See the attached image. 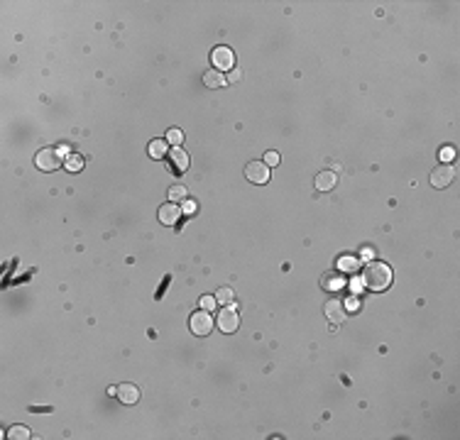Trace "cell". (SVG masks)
<instances>
[{
  "label": "cell",
  "mask_w": 460,
  "mask_h": 440,
  "mask_svg": "<svg viewBox=\"0 0 460 440\" xmlns=\"http://www.w3.org/2000/svg\"><path fill=\"white\" fill-rule=\"evenodd\" d=\"M164 154H167V140H152V142H149V157L162 159Z\"/></svg>",
  "instance_id": "15"
},
{
  "label": "cell",
  "mask_w": 460,
  "mask_h": 440,
  "mask_svg": "<svg viewBox=\"0 0 460 440\" xmlns=\"http://www.w3.org/2000/svg\"><path fill=\"white\" fill-rule=\"evenodd\" d=\"M215 303H218V301H215V296H203L201 298V308H203V311H208V313H211V311L215 308Z\"/></svg>",
  "instance_id": "22"
},
{
  "label": "cell",
  "mask_w": 460,
  "mask_h": 440,
  "mask_svg": "<svg viewBox=\"0 0 460 440\" xmlns=\"http://www.w3.org/2000/svg\"><path fill=\"white\" fill-rule=\"evenodd\" d=\"M203 83H206L208 88H221V86H225V78H223L221 71L211 69V71H206V74H203Z\"/></svg>",
  "instance_id": "13"
},
{
  "label": "cell",
  "mask_w": 460,
  "mask_h": 440,
  "mask_svg": "<svg viewBox=\"0 0 460 440\" xmlns=\"http://www.w3.org/2000/svg\"><path fill=\"white\" fill-rule=\"evenodd\" d=\"M265 164H267V166L279 164V154H277V152H267V154H265Z\"/></svg>",
  "instance_id": "24"
},
{
  "label": "cell",
  "mask_w": 460,
  "mask_h": 440,
  "mask_svg": "<svg viewBox=\"0 0 460 440\" xmlns=\"http://www.w3.org/2000/svg\"><path fill=\"white\" fill-rule=\"evenodd\" d=\"M167 142H171L174 147H179V144L184 142V135H181V130H169L167 132Z\"/></svg>",
  "instance_id": "19"
},
{
  "label": "cell",
  "mask_w": 460,
  "mask_h": 440,
  "mask_svg": "<svg viewBox=\"0 0 460 440\" xmlns=\"http://www.w3.org/2000/svg\"><path fill=\"white\" fill-rule=\"evenodd\" d=\"M211 61H213L215 71H225V69H233L235 66V54L228 49V47H215L211 52Z\"/></svg>",
  "instance_id": "4"
},
{
  "label": "cell",
  "mask_w": 460,
  "mask_h": 440,
  "mask_svg": "<svg viewBox=\"0 0 460 440\" xmlns=\"http://www.w3.org/2000/svg\"><path fill=\"white\" fill-rule=\"evenodd\" d=\"M34 164H37V169H42V171H56L64 162H61V154L56 152L54 147H45V149L37 152Z\"/></svg>",
  "instance_id": "2"
},
{
  "label": "cell",
  "mask_w": 460,
  "mask_h": 440,
  "mask_svg": "<svg viewBox=\"0 0 460 440\" xmlns=\"http://www.w3.org/2000/svg\"><path fill=\"white\" fill-rule=\"evenodd\" d=\"M392 284V269L384 262H370L362 269V286H367L370 291H384Z\"/></svg>",
  "instance_id": "1"
},
{
  "label": "cell",
  "mask_w": 460,
  "mask_h": 440,
  "mask_svg": "<svg viewBox=\"0 0 460 440\" xmlns=\"http://www.w3.org/2000/svg\"><path fill=\"white\" fill-rule=\"evenodd\" d=\"M184 213H196V203H193V201H186V203H184Z\"/></svg>",
  "instance_id": "25"
},
{
  "label": "cell",
  "mask_w": 460,
  "mask_h": 440,
  "mask_svg": "<svg viewBox=\"0 0 460 440\" xmlns=\"http://www.w3.org/2000/svg\"><path fill=\"white\" fill-rule=\"evenodd\" d=\"M333 186H336V174L333 171H321L316 176V188L318 191H331Z\"/></svg>",
  "instance_id": "12"
},
{
  "label": "cell",
  "mask_w": 460,
  "mask_h": 440,
  "mask_svg": "<svg viewBox=\"0 0 460 440\" xmlns=\"http://www.w3.org/2000/svg\"><path fill=\"white\" fill-rule=\"evenodd\" d=\"M169 166L177 171V174H184L186 169H189V154L179 149V147H174L171 154H169Z\"/></svg>",
  "instance_id": "9"
},
{
  "label": "cell",
  "mask_w": 460,
  "mask_h": 440,
  "mask_svg": "<svg viewBox=\"0 0 460 440\" xmlns=\"http://www.w3.org/2000/svg\"><path fill=\"white\" fill-rule=\"evenodd\" d=\"M455 179V169L450 164H441V166H436L433 171H431V184L436 188H446V186H450V181Z\"/></svg>",
  "instance_id": "7"
},
{
  "label": "cell",
  "mask_w": 460,
  "mask_h": 440,
  "mask_svg": "<svg viewBox=\"0 0 460 440\" xmlns=\"http://www.w3.org/2000/svg\"><path fill=\"white\" fill-rule=\"evenodd\" d=\"M64 166H67L69 171H81V169H83V157H81V154H69L67 159H64Z\"/></svg>",
  "instance_id": "16"
},
{
  "label": "cell",
  "mask_w": 460,
  "mask_h": 440,
  "mask_svg": "<svg viewBox=\"0 0 460 440\" xmlns=\"http://www.w3.org/2000/svg\"><path fill=\"white\" fill-rule=\"evenodd\" d=\"M215 323H218V328L223 330V333H235L237 325H240V318H237L235 308H233V306H225L223 311L218 313Z\"/></svg>",
  "instance_id": "6"
},
{
  "label": "cell",
  "mask_w": 460,
  "mask_h": 440,
  "mask_svg": "<svg viewBox=\"0 0 460 440\" xmlns=\"http://www.w3.org/2000/svg\"><path fill=\"white\" fill-rule=\"evenodd\" d=\"M325 318L333 320V323H343V320L348 318V311H345L340 298H331V301L325 303Z\"/></svg>",
  "instance_id": "8"
},
{
  "label": "cell",
  "mask_w": 460,
  "mask_h": 440,
  "mask_svg": "<svg viewBox=\"0 0 460 440\" xmlns=\"http://www.w3.org/2000/svg\"><path fill=\"white\" fill-rule=\"evenodd\" d=\"M115 396H118L123 404H135L137 399H140V391H137V386H133V384H120V386H115Z\"/></svg>",
  "instance_id": "11"
},
{
  "label": "cell",
  "mask_w": 460,
  "mask_h": 440,
  "mask_svg": "<svg viewBox=\"0 0 460 440\" xmlns=\"http://www.w3.org/2000/svg\"><path fill=\"white\" fill-rule=\"evenodd\" d=\"M211 330H213V318H211V313L208 311H196L193 316H191V333L193 335H199V338H206V335H211Z\"/></svg>",
  "instance_id": "3"
},
{
  "label": "cell",
  "mask_w": 460,
  "mask_h": 440,
  "mask_svg": "<svg viewBox=\"0 0 460 440\" xmlns=\"http://www.w3.org/2000/svg\"><path fill=\"white\" fill-rule=\"evenodd\" d=\"M338 286H340V281H338V276L336 274H325L323 276V289H338Z\"/></svg>",
  "instance_id": "23"
},
{
  "label": "cell",
  "mask_w": 460,
  "mask_h": 440,
  "mask_svg": "<svg viewBox=\"0 0 460 440\" xmlns=\"http://www.w3.org/2000/svg\"><path fill=\"white\" fill-rule=\"evenodd\" d=\"M438 157H441V162H443V164H448V162H453V157H455V149H453V147H443Z\"/></svg>",
  "instance_id": "21"
},
{
  "label": "cell",
  "mask_w": 460,
  "mask_h": 440,
  "mask_svg": "<svg viewBox=\"0 0 460 440\" xmlns=\"http://www.w3.org/2000/svg\"><path fill=\"white\" fill-rule=\"evenodd\" d=\"M8 438H12V440H27V438H30V428H25V426H12V428L8 430Z\"/></svg>",
  "instance_id": "18"
},
{
  "label": "cell",
  "mask_w": 460,
  "mask_h": 440,
  "mask_svg": "<svg viewBox=\"0 0 460 440\" xmlns=\"http://www.w3.org/2000/svg\"><path fill=\"white\" fill-rule=\"evenodd\" d=\"M215 301H218V303H223V306H233V308H235V303H233V301H235L233 289H228V286L218 289V291H215Z\"/></svg>",
  "instance_id": "14"
},
{
  "label": "cell",
  "mask_w": 460,
  "mask_h": 440,
  "mask_svg": "<svg viewBox=\"0 0 460 440\" xmlns=\"http://www.w3.org/2000/svg\"><path fill=\"white\" fill-rule=\"evenodd\" d=\"M245 176L247 181H252V184H267L270 181V166L265 162H250L245 166Z\"/></svg>",
  "instance_id": "5"
},
{
  "label": "cell",
  "mask_w": 460,
  "mask_h": 440,
  "mask_svg": "<svg viewBox=\"0 0 460 440\" xmlns=\"http://www.w3.org/2000/svg\"><path fill=\"white\" fill-rule=\"evenodd\" d=\"M167 198H169V203H179V201H186V188L181 186V184H177V186L169 188Z\"/></svg>",
  "instance_id": "17"
},
{
  "label": "cell",
  "mask_w": 460,
  "mask_h": 440,
  "mask_svg": "<svg viewBox=\"0 0 460 440\" xmlns=\"http://www.w3.org/2000/svg\"><path fill=\"white\" fill-rule=\"evenodd\" d=\"M181 218V208L177 203H164L162 208H159V220H162V225H177V220Z\"/></svg>",
  "instance_id": "10"
},
{
  "label": "cell",
  "mask_w": 460,
  "mask_h": 440,
  "mask_svg": "<svg viewBox=\"0 0 460 440\" xmlns=\"http://www.w3.org/2000/svg\"><path fill=\"white\" fill-rule=\"evenodd\" d=\"M340 269L355 272V269H358V259H355V257H343V259H340Z\"/></svg>",
  "instance_id": "20"
}]
</instances>
